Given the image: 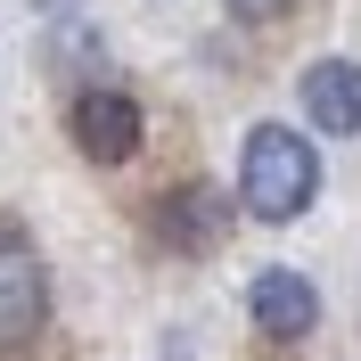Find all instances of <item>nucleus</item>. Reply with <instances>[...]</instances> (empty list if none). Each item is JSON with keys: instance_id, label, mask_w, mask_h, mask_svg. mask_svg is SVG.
Instances as JSON below:
<instances>
[{"instance_id": "423d86ee", "label": "nucleus", "mask_w": 361, "mask_h": 361, "mask_svg": "<svg viewBox=\"0 0 361 361\" xmlns=\"http://www.w3.org/2000/svg\"><path fill=\"white\" fill-rule=\"evenodd\" d=\"M304 115H312L329 140H353L361 132V66H345V58L304 66Z\"/></svg>"}, {"instance_id": "0eeeda50", "label": "nucleus", "mask_w": 361, "mask_h": 361, "mask_svg": "<svg viewBox=\"0 0 361 361\" xmlns=\"http://www.w3.org/2000/svg\"><path fill=\"white\" fill-rule=\"evenodd\" d=\"M279 8H288V0H230V17H238V25H263V17H279Z\"/></svg>"}, {"instance_id": "7ed1b4c3", "label": "nucleus", "mask_w": 361, "mask_h": 361, "mask_svg": "<svg viewBox=\"0 0 361 361\" xmlns=\"http://www.w3.org/2000/svg\"><path fill=\"white\" fill-rule=\"evenodd\" d=\"M74 148H82L90 164H123L140 148V107L123 90H82V99H74Z\"/></svg>"}, {"instance_id": "f03ea898", "label": "nucleus", "mask_w": 361, "mask_h": 361, "mask_svg": "<svg viewBox=\"0 0 361 361\" xmlns=\"http://www.w3.org/2000/svg\"><path fill=\"white\" fill-rule=\"evenodd\" d=\"M157 230H164V247H173V255H214V247H222V230H230V205H222V189L180 180V189L157 197Z\"/></svg>"}, {"instance_id": "6e6552de", "label": "nucleus", "mask_w": 361, "mask_h": 361, "mask_svg": "<svg viewBox=\"0 0 361 361\" xmlns=\"http://www.w3.org/2000/svg\"><path fill=\"white\" fill-rule=\"evenodd\" d=\"M42 8H58V0H42Z\"/></svg>"}, {"instance_id": "f257e3e1", "label": "nucleus", "mask_w": 361, "mask_h": 361, "mask_svg": "<svg viewBox=\"0 0 361 361\" xmlns=\"http://www.w3.org/2000/svg\"><path fill=\"white\" fill-rule=\"evenodd\" d=\"M312 189H320L312 140L288 132V123H255L247 148H238V197H247V214H263V222H295V214L312 205Z\"/></svg>"}, {"instance_id": "20e7f679", "label": "nucleus", "mask_w": 361, "mask_h": 361, "mask_svg": "<svg viewBox=\"0 0 361 361\" xmlns=\"http://www.w3.org/2000/svg\"><path fill=\"white\" fill-rule=\"evenodd\" d=\"M42 312H49L42 263H33V255H25L17 238H0V353L33 337V329H42Z\"/></svg>"}, {"instance_id": "39448f33", "label": "nucleus", "mask_w": 361, "mask_h": 361, "mask_svg": "<svg viewBox=\"0 0 361 361\" xmlns=\"http://www.w3.org/2000/svg\"><path fill=\"white\" fill-rule=\"evenodd\" d=\"M247 304H255V329L263 337H312V320H320V295H312L304 271H255Z\"/></svg>"}]
</instances>
